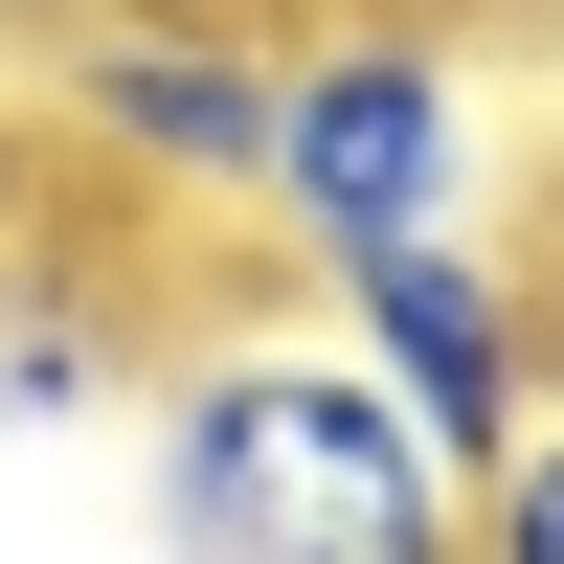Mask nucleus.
Returning a JSON list of instances; mask_svg holds the SVG:
<instances>
[{"label": "nucleus", "instance_id": "423d86ee", "mask_svg": "<svg viewBox=\"0 0 564 564\" xmlns=\"http://www.w3.org/2000/svg\"><path fill=\"white\" fill-rule=\"evenodd\" d=\"M475 564H564V361H542V406H520V452L475 475Z\"/></svg>", "mask_w": 564, "mask_h": 564}, {"label": "nucleus", "instance_id": "0eeeda50", "mask_svg": "<svg viewBox=\"0 0 564 564\" xmlns=\"http://www.w3.org/2000/svg\"><path fill=\"white\" fill-rule=\"evenodd\" d=\"M0 23H45V45H68V23H113V0H0Z\"/></svg>", "mask_w": 564, "mask_h": 564}, {"label": "nucleus", "instance_id": "20e7f679", "mask_svg": "<svg viewBox=\"0 0 564 564\" xmlns=\"http://www.w3.org/2000/svg\"><path fill=\"white\" fill-rule=\"evenodd\" d=\"M316 316H339L361 361L406 384V430L452 452V475H497L520 452V406H542V294L475 249V226H430V249H361V271H316Z\"/></svg>", "mask_w": 564, "mask_h": 564}, {"label": "nucleus", "instance_id": "f03ea898", "mask_svg": "<svg viewBox=\"0 0 564 564\" xmlns=\"http://www.w3.org/2000/svg\"><path fill=\"white\" fill-rule=\"evenodd\" d=\"M271 135H294V45L271 23H181V0H113V23L45 45V159L113 181L159 226H226L271 204Z\"/></svg>", "mask_w": 564, "mask_h": 564}, {"label": "nucleus", "instance_id": "39448f33", "mask_svg": "<svg viewBox=\"0 0 564 564\" xmlns=\"http://www.w3.org/2000/svg\"><path fill=\"white\" fill-rule=\"evenodd\" d=\"M159 316H135V271L90 249V226H0V452L90 430V406H159Z\"/></svg>", "mask_w": 564, "mask_h": 564}, {"label": "nucleus", "instance_id": "f257e3e1", "mask_svg": "<svg viewBox=\"0 0 564 564\" xmlns=\"http://www.w3.org/2000/svg\"><path fill=\"white\" fill-rule=\"evenodd\" d=\"M159 564H475V475L339 316H226L159 361Z\"/></svg>", "mask_w": 564, "mask_h": 564}, {"label": "nucleus", "instance_id": "7ed1b4c3", "mask_svg": "<svg viewBox=\"0 0 564 564\" xmlns=\"http://www.w3.org/2000/svg\"><path fill=\"white\" fill-rule=\"evenodd\" d=\"M271 226L316 271L475 226V45L452 23H316L294 45V135H271Z\"/></svg>", "mask_w": 564, "mask_h": 564}]
</instances>
